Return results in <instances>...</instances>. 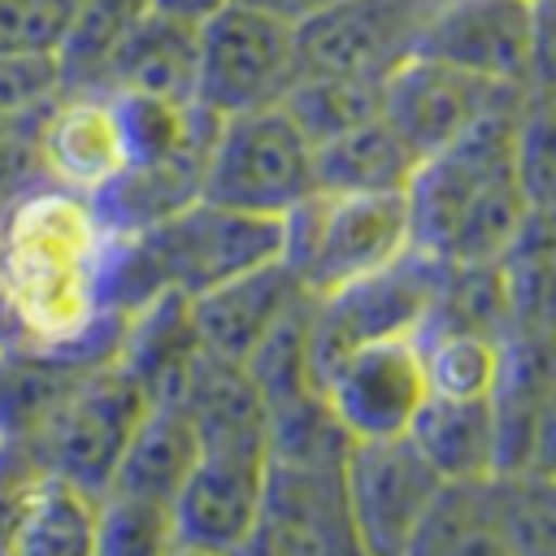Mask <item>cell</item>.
I'll return each instance as SVG.
<instances>
[{"mask_svg":"<svg viewBox=\"0 0 556 556\" xmlns=\"http://www.w3.org/2000/svg\"><path fill=\"white\" fill-rule=\"evenodd\" d=\"M508 552L504 543V478H465L443 482L413 552Z\"/></svg>","mask_w":556,"mask_h":556,"instance_id":"21","label":"cell"},{"mask_svg":"<svg viewBox=\"0 0 556 556\" xmlns=\"http://www.w3.org/2000/svg\"><path fill=\"white\" fill-rule=\"evenodd\" d=\"M434 4L439 0H339L295 26L300 65L304 74L387 78L417 56Z\"/></svg>","mask_w":556,"mask_h":556,"instance_id":"10","label":"cell"},{"mask_svg":"<svg viewBox=\"0 0 556 556\" xmlns=\"http://www.w3.org/2000/svg\"><path fill=\"white\" fill-rule=\"evenodd\" d=\"M248 4H261V9H269L278 17H287L291 26H300V22H308L313 13H321V9H330L339 0H248Z\"/></svg>","mask_w":556,"mask_h":556,"instance_id":"33","label":"cell"},{"mask_svg":"<svg viewBox=\"0 0 556 556\" xmlns=\"http://www.w3.org/2000/svg\"><path fill=\"white\" fill-rule=\"evenodd\" d=\"M269 478V439H213L174 500V552H248Z\"/></svg>","mask_w":556,"mask_h":556,"instance_id":"7","label":"cell"},{"mask_svg":"<svg viewBox=\"0 0 556 556\" xmlns=\"http://www.w3.org/2000/svg\"><path fill=\"white\" fill-rule=\"evenodd\" d=\"M421 356H426V378L430 395H452V400H478L491 395L504 369V334L495 330H473V326H421Z\"/></svg>","mask_w":556,"mask_h":556,"instance_id":"22","label":"cell"},{"mask_svg":"<svg viewBox=\"0 0 556 556\" xmlns=\"http://www.w3.org/2000/svg\"><path fill=\"white\" fill-rule=\"evenodd\" d=\"M282 256V217L243 213L208 195L187 208L143 226L135 235H113L104 265V304L109 313H135L156 295H187L256 269Z\"/></svg>","mask_w":556,"mask_h":556,"instance_id":"1","label":"cell"},{"mask_svg":"<svg viewBox=\"0 0 556 556\" xmlns=\"http://www.w3.org/2000/svg\"><path fill=\"white\" fill-rule=\"evenodd\" d=\"M408 439L421 447V456L439 469L443 482L500 473V426L491 395L478 400L430 395L413 417Z\"/></svg>","mask_w":556,"mask_h":556,"instance_id":"18","label":"cell"},{"mask_svg":"<svg viewBox=\"0 0 556 556\" xmlns=\"http://www.w3.org/2000/svg\"><path fill=\"white\" fill-rule=\"evenodd\" d=\"M508 334L556 343V239H526L504 261Z\"/></svg>","mask_w":556,"mask_h":556,"instance_id":"25","label":"cell"},{"mask_svg":"<svg viewBox=\"0 0 556 556\" xmlns=\"http://www.w3.org/2000/svg\"><path fill=\"white\" fill-rule=\"evenodd\" d=\"M300 74V35L287 17L248 0H226L213 17L200 22L195 100L208 113L230 117L282 104Z\"/></svg>","mask_w":556,"mask_h":556,"instance_id":"5","label":"cell"},{"mask_svg":"<svg viewBox=\"0 0 556 556\" xmlns=\"http://www.w3.org/2000/svg\"><path fill=\"white\" fill-rule=\"evenodd\" d=\"M534 87H556V0H534Z\"/></svg>","mask_w":556,"mask_h":556,"instance_id":"31","label":"cell"},{"mask_svg":"<svg viewBox=\"0 0 556 556\" xmlns=\"http://www.w3.org/2000/svg\"><path fill=\"white\" fill-rule=\"evenodd\" d=\"M100 530V495L83 482L43 469L17 513L9 552H96Z\"/></svg>","mask_w":556,"mask_h":556,"instance_id":"20","label":"cell"},{"mask_svg":"<svg viewBox=\"0 0 556 556\" xmlns=\"http://www.w3.org/2000/svg\"><path fill=\"white\" fill-rule=\"evenodd\" d=\"M226 0H148V9H156V13H169V17H182V22H204V17H213L217 9H222Z\"/></svg>","mask_w":556,"mask_h":556,"instance_id":"32","label":"cell"},{"mask_svg":"<svg viewBox=\"0 0 556 556\" xmlns=\"http://www.w3.org/2000/svg\"><path fill=\"white\" fill-rule=\"evenodd\" d=\"M0 356H4V352H0Z\"/></svg>","mask_w":556,"mask_h":556,"instance_id":"35","label":"cell"},{"mask_svg":"<svg viewBox=\"0 0 556 556\" xmlns=\"http://www.w3.org/2000/svg\"><path fill=\"white\" fill-rule=\"evenodd\" d=\"M39 156L52 187L96 195L130 165V139L109 87H70L39 122Z\"/></svg>","mask_w":556,"mask_h":556,"instance_id":"14","label":"cell"},{"mask_svg":"<svg viewBox=\"0 0 556 556\" xmlns=\"http://www.w3.org/2000/svg\"><path fill=\"white\" fill-rule=\"evenodd\" d=\"M65 70L48 56H0V130H30L65 96Z\"/></svg>","mask_w":556,"mask_h":556,"instance_id":"27","label":"cell"},{"mask_svg":"<svg viewBox=\"0 0 556 556\" xmlns=\"http://www.w3.org/2000/svg\"><path fill=\"white\" fill-rule=\"evenodd\" d=\"M317 187V143L287 104L217 117L204 156V195L243 213L282 217Z\"/></svg>","mask_w":556,"mask_h":556,"instance_id":"4","label":"cell"},{"mask_svg":"<svg viewBox=\"0 0 556 556\" xmlns=\"http://www.w3.org/2000/svg\"><path fill=\"white\" fill-rule=\"evenodd\" d=\"M143 13H148V0H83L56 48L65 87H104V74L122 39L135 30Z\"/></svg>","mask_w":556,"mask_h":556,"instance_id":"24","label":"cell"},{"mask_svg":"<svg viewBox=\"0 0 556 556\" xmlns=\"http://www.w3.org/2000/svg\"><path fill=\"white\" fill-rule=\"evenodd\" d=\"M13 339H17V321H13V308H9L4 287H0V352H9V348H13Z\"/></svg>","mask_w":556,"mask_h":556,"instance_id":"34","label":"cell"},{"mask_svg":"<svg viewBox=\"0 0 556 556\" xmlns=\"http://www.w3.org/2000/svg\"><path fill=\"white\" fill-rule=\"evenodd\" d=\"M530 478L556 482V382L543 391L539 408H534V426H530V443H526V469Z\"/></svg>","mask_w":556,"mask_h":556,"instance_id":"30","label":"cell"},{"mask_svg":"<svg viewBox=\"0 0 556 556\" xmlns=\"http://www.w3.org/2000/svg\"><path fill=\"white\" fill-rule=\"evenodd\" d=\"M248 552H361L343 460H274Z\"/></svg>","mask_w":556,"mask_h":556,"instance_id":"12","label":"cell"},{"mask_svg":"<svg viewBox=\"0 0 556 556\" xmlns=\"http://www.w3.org/2000/svg\"><path fill=\"white\" fill-rule=\"evenodd\" d=\"M148 404H152L148 387L117 356H109V361L83 369L48 404V413L17 439L35 452V460L43 469L65 473V478L83 482L87 491L104 495Z\"/></svg>","mask_w":556,"mask_h":556,"instance_id":"3","label":"cell"},{"mask_svg":"<svg viewBox=\"0 0 556 556\" xmlns=\"http://www.w3.org/2000/svg\"><path fill=\"white\" fill-rule=\"evenodd\" d=\"M517 178L534 213H556V87H530L517 109Z\"/></svg>","mask_w":556,"mask_h":556,"instance_id":"26","label":"cell"},{"mask_svg":"<svg viewBox=\"0 0 556 556\" xmlns=\"http://www.w3.org/2000/svg\"><path fill=\"white\" fill-rule=\"evenodd\" d=\"M343 478L361 552H413L417 530L443 486L421 447L408 434L352 439Z\"/></svg>","mask_w":556,"mask_h":556,"instance_id":"8","label":"cell"},{"mask_svg":"<svg viewBox=\"0 0 556 556\" xmlns=\"http://www.w3.org/2000/svg\"><path fill=\"white\" fill-rule=\"evenodd\" d=\"M195 456H200V430H195L191 413L178 400L161 395L139 417V426H135V434H130V443L113 469V482L104 491L174 508Z\"/></svg>","mask_w":556,"mask_h":556,"instance_id":"16","label":"cell"},{"mask_svg":"<svg viewBox=\"0 0 556 556\" xmlns=\"http://www.w3.org/2000/svg\"><path fill=\"white\" fill-rule=\"evenodd\" d=\"M530 87L495 83L473 70H460L439 56H408L382 83V117L417 148V156H434L465 130H473L486 113L521 100Z\"/></svg>","mask_w":556,"mask_h":556,"instance_id":"9","label":"cell"},{"mask_svg":"<svg viewBox=\"0 0 556 556\" xmlns=\"http://www.w3.org/2000/svg\"><path fill=\"white\" fill-rule=\"evenodd\" d=\"M382 83L365 74H300L282 104L313 143H326L382 113Z\"/></svg>","mask_w":556,"mask_h":556,"instance_id":"23","label":"cell"},{"mask_svg":"<svg viewBox=\"0 0 556 556\" xmlns=\"http://www.w3.org/2000/svg\"><path fill=\"white\" fill-rule=\"evenodd\" d=\"M417 52L534 87V0H439Z\"/></svg>","mask_w":556,"mask_h":556,"instance_id":"13","label":"cell"},{"mask_svg":"<svg viewBox=\"0 0 556 556\" xmlns=\"http://www.w3.org/2000/svg\"><path fill=\"white\" fill-rule=\"evenodd\" d=\"M200 83V26L148 9L135 30L122 39L104 87L109 91H143L161 100H195Z\"/></svg>","mask_w":556,"mask_h":556,"instance_id":"17","label":"cell"},{"mask_svg":"<svg viewBox=\"0 0 556 556\" xmlns=\"http://www.w3.org/2000/svg\"><path fill=\"white\" fill-rule=\"evenodd\" d=\"M83 0H0V56H56Z\"/></svg>","mask_w":556,"mask_h":556,"instance_id":"29","label":"cell"},{"mask_svg":"<svg viewBox=\"0 0 556 556\" xmlns=\"http://www.w3.org/2000/svg\"><path fill=\"white\" fill-rule=\"evenodd\" d=\"M96 552H174V508L104 491Z\"/></svg>","mask_w":556,"mask_h":556,"instance_id":"28","label":"cell"},{"mask_svg":"<svg viewBox=\"0 0 556 556\" xmlns=\"http://www.w3.org/2000/svg\"><path fill=\"white\" fill-rule=\"evenodd\" d=\"M417 169H421L417 148L382 113L317 143L321 191H408Z\"/></svg>","mask_w":556,"mask_h":556,"instance_id":"19","label":"cell"},{"mask_svg":"<svg viewBox=\"0 0 556 556\" xmlns=\"http://www.w3.org/2000/svg\"><path fill=\"white\" fill-rule=\"evenodd\" d=\"M308 291L295 282V274L278 261H265L256 269H243L191 300L195 334L208 352L230 361H252V352L274 334V326L304 300Z\"/></svg>","mask_w":556,"mask_h":556,"instance_id":"15","label":"cell"},{"mask_svg":"<svg viewBox=\"0 0 556 556\" xmlns=\"http://www.w3.org/2000/svg\"><path fill=\"white\" fill-rule=\"evenodd\" d=\"M443 287V261L413 248L395 265L356 278L330 295H313L308 313V348L317 378L326 387V374L361 343L391 339V334H421V326L434 313Z\"/></svg>","mask_w":556,"mask_h":556,"instance_id":"6","label":"cell"},{"mask_svg":"<svg viewBox=\"0 0 556 556\" xmlns=\"http://www.w3.org/2000/svg\"><path fill=\"white\" fill-rule=\"evenodd\" d=\"M326 400L352 439L408 434L413 417L430 400L421 339L391 334V339H369L352 348L326 374Z\"/></svg>","mask_w":556,"mask_h":556,"instance_id":"11","label":"cell"},{"mask_svg":"<svg viewBox=\"0 0 556 556\" xmlns=\"http://www.w3.org/2000/svg\"><path fill=\"white\" fill-rule=\"evenodd\" d=\"M417 248L408 191H313L282 213V265L308 295H330Z\"/></svg>","mask_w":556,"mask_h":556,"instance_id":"2","label":"cell"}]
</instances>
